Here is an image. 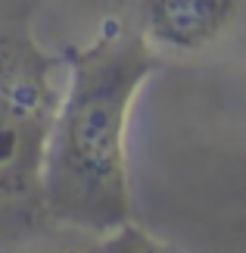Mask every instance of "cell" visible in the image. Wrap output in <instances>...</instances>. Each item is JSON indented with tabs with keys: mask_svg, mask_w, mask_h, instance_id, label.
I'll list each match as a JSON object with an SVG mask.
<instances>
[{
	"mask_svg": "<svg viewBox=\"0 0 246 253\" xmlns=\"http://www.w3.org/2000/svg\"><path fill=\"white\" fill-rule=\"evenodd\" d=\"M162 53L109 19L84 47L66 50V82L44 144V203L56 228L103 238L131 219L128 122Z\"/></svg>",
	"mask_w": 246,
	"mask_h": 253,
	"instance_id": "obj_1",
	"label": "cell"
},
{
	"mask_svg": "<svg viewBox=\"0 0 246 253\" xmlns=\"http://www.w3.org/2000/svg\"><path fill=\"white\" fill-rule=\"evenodd\" d=\"M66 82V53L37 44L28 19H0V253L47 244L44 144Z\"/></svg>",
	"mask_w": 246,
	"mask_h": 253,
	"instance_id": "obj_2",
	"label": "cell"
},
{
	"mask_svg": "<svg viewBox=\"0 0 246 253\" xmlns=\"http://www.w3.org/2000/svg\"><path fill=\"white\" fill-rule=\"evenodd\" d=\"M122 22L159 53L203 56L224 47L246 22V0H119Z\"/></svg>",
	"mask_w": 246,
	"mask_h": 253,
	"instance_id": "obj_3",
	"label": "cell"
},
{
	"mask_svg": "<svg viewBox=\"0 0 246 253\" xmlns=\"http://www.w3.org/2000/svg\"><path fill=\"white\" fill-rule=\"evenodd\" d=\"M100 250L103 253H181L175 244L150 235L143 225H137L134 219H128L125 225L112 228L109 235L100 238Z\"/></svg>",
	"mask_w": 246,
	"mask_h": 253,
	"instance_id": "obj_4",
	"label": "cell"
},
{
	"mask_svg": "<svg viewBox=\"0 0 246 253\" xmlns=\"http://www.w3.org/2000/svg\"><path fill=\"white\" fill-rule=\"evenodd\" d=\"M25 253H103L100 250V238L94 235H81V231H63L53 238V244H37Z\"/></svg>",
	"mask_w": 246,
	"mask_h": 253,
	"instance_id": "obj_5",
	"label": "cell"
}]
</instances>
